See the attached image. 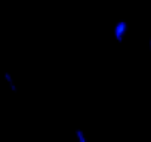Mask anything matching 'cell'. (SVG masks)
<instances>
[{"label":"cell","mask_w":151,"mask_h":142,"mask_svg":"<svg viewBox=\"0 0 151 142\" xmlns=\"http://www.w3.org/2000/svg\"><path fill=\"white\" fill-rule=\"evenodd\" d=\"M3 80H5V83L8 85V87L14 92V93H17L18 92V86H17V83H15V79L12 77V74L11 73H3Z\"/></svg>","instance_id":"7a4b0ae2"},{"label":"cell","mask_w":151,"mask_h":142,"mask_svg":"<svg viewBox=\"0 0 151 142\" xmlns=\"http://www.w3.org/2000/svg\"><path fill=\"white\" fill-rule=\"evenodd\" d=\"M126 33H127V22H126V21H119V22L114 25V30H113L114 39H116L119 43H122L123 39H124V36H126Z\"/></svg>","instance_id":"6da1fadb"},{"label":"cell","mask_w":151,"mask_h":142,"mask_svg":"<svg viewBox=\"0 0 151 142\" xmlns=\"http://www.w3.org/2000/svg\"><path fill=\"white\" fill-rule=\"evenodd\" d=\"M150 47H151V40H150Z\"/></svg>","instance_id":"277c9868"},{"label":"cell","mask_w":151,"mask_h":142,"mask_svg":"<svg viewBox=\"0 0 151 142\" xmlns=\"http://www.w3.org/2000/svg\"><path fill=\"white\" fill-rule=\"evenodd\" d=\"M76 138H77L79 142H88V138L82 129H76Z\"/></svg>","instance_id":"3957f363"}]
</instances>
